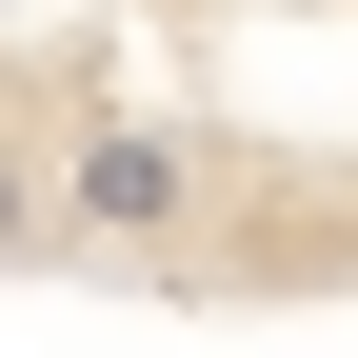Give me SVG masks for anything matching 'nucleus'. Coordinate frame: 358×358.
<instances>
[{"label": "nucleus", "mask_w": 358, "mask_h": 358, "mask_svg": "<svg viewBox=\"0 0 358 358\" xmlns=\"http://www.w3.org/2000/svg\"><path fill=\"white\" fill-rule=\"evenodd\" d=\"M40 199H60V259H179L219 219V159L179 140V120H80V140L40 159Z\"/></svg>", "instance_id": "f257e3e1"}, {"label": "nucleus", "mask_w": 358, "mask_h": 358, "mask_svg": "<svg viewBox=\"0 0 358 358\" xmlns=\"http://www.w3.org/2000/svg\"><path fill=\"white\" fill-rule=\"evenodd\" d=\"M0 259H60V199H40V159L0 140Z\"/></svg>", "instance_id": "f03ea898"}]
</instances>
